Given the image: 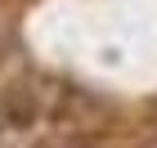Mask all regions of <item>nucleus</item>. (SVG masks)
Wrapping results in <instances>:
<instances>
[{"instance_id":"nucleus-1","label":"nucleus","mask_w":157,"mask_h":148,"mask_svg":"<svg viewBox=\"0 0 157 148\" xmlns=\"http://www.w3.org/2000/svg\"><path fill=\"white\" fill-rule=\"evenodd\" d=\"M5 117H9L13 126H27L32 117H36V99H32V90H13L9 103H5Z\"/></svg>"}]
</instances>
